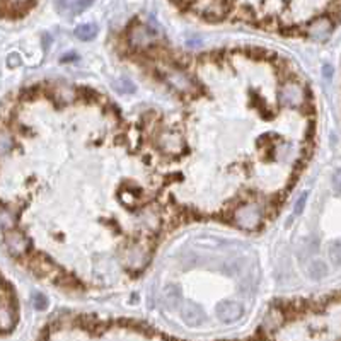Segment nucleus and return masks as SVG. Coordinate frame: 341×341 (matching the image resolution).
Here are the masks:
<instances>
[{
	"label": "nucleus",
	"instance_id": "20",
	"mask_svg": "<svg viewBox=\"0 0 341 341\" xmlns=\"http://www.w3.org/2000/svg\"><path fill=\"white\" fill-rule=\"evenodd\" d=\"M0 220H2L3 227L10 229L14 225V215L10 212H0Z\"/></svg>",
	"mask_w": 341,
	"mask_h": 341
},
{
	"label": "nucleus",
	"instance_id": "11",
	"mask_svg": "<svg viewBox=\"0 0 341 341\" xmlns=\"http://www.w3.org/2000/svg\"><path fill=\"white\" fill-rule=\"evenodd\" d=\"M97 33H99V28H97V24H94V22L79 24L77 28H75V31H74V34L77 36V40H80V41L94 40V38L97 36Z\"/></svg>",
	"mask_w": 341,
	"mask_h": 341
},
{
	"label": "nucleus",
	"instance_id": "9",
	"mask_svg": "<svg viewBox=\"0 0 341 341\" xmlns=\"http://www.w3.org/2000/svg\"><path fill=\"white\" fill-rule=\"evenodd\" d=\"M167 82L172 89L179 91V93H190V91L195 89V82L191 80V77H188L185 72H181L179 68H174L169 74L166 75Z\"/></svg>",
	"mask_w": 341,
	"mask_h": 341
},
{
	"label": "nucleus",
	"instance_id": "10",
	"mask_svg": "<svg viewBox=\"0 0 341 341\" xmlns=\"http://www.w3.org/2000/svg\"><path fill=\"white\" fill-rule=\"evenodd\" d=\"M51 97L53 101L56 102V104H72V102L77 101L79 97V93L75 89H72V87H56V89H53L51 93Z\"/></svg>",
	"mask_w": 341,
	"mask_h": 341
},
{
	"label": "nucleus",
	"instance_id": "18",
	"mask_svg": "<svg viewBox=\"0 0 341 341\" xmlns=\"http://www.w3.org/2000/svg\"><path fill=\"white\" fill-rule=\"evenodd\" d=\"M33 307L36 310H45L48 307V298L43 293H34L33 295Z\"/></svg>",
	"mask_w": 341,
	"mask_h": 341
},
{
	"label": "nucleus",
	"instance_id": "25",
	"mask_svg": "<svg viewBox=\"0 0 341 341\" xmlns=\"http://www.w3.org/2000/svg\"><path fill=\"white\" fill-rule=\"evenodd\" d=\"M9 3H12V5H22V3H28L29 0H7Z\"/></svg>",
	"mask_w": 341,
	"mask_h": 341
},
{
	"label": "nucleus",
	"instance_id": "2",
	"mask_svg": "<svg viewBox=\"0 0 341 341\" xmlns=\"http://www.w3.org/2000/svg\"><path fill=\"white\" fill-rule=\"evenodd\" d=\"M121 263H123L125 268L133 271H139L142 268H145V264L150 259V249H148L147 244L144 243H133L128 244L123 251H121L120 256Z\"/></svg>",
	"mask_w": 341,
	"mask_h": 341
},
{
	"label": "nucleus",
	"instance_id": "23",
	"mask_svg": "<svg viewBox=\"0 0 341 341\" xmlns=\"http://www.w3.org/2000/svg\"><path fill=\"white\" fill-rule=\"evenodd\" d=\"M9 65H10V67H16V65H19V56L17 55H10L9 56Z\"/></svg>",
	"mask_w": 341,
	"mask_h": 341
},
{
	"label": "nucleus",
	"instance_id": "3",
	"mask_svg": "<svg viewBox=\"0 0 341 341\" xmlns=\"http://www.w3.org/2000/svg\"><path fill=\"white\" fill-rule=\"evenodd\" d=\"M128 40H130V45H132L133 48L145 49V48L152 47V45L159 40V31L152 29L150 26H147V24L137 22V24H133L132 28H130Z\"/></svg>",
	"mask_w": 341,
	"mask_h": 341
},
{
	"label": "nucleus",
	"instance_id": "1",
	"mask_svg": "<svg viewBox=\"0 0 341 341\" xmlns=\"http://www.w3.org/2000/svg\"><path fill=\"white\" fill-rule=\"evenodd\" d=\"M232 220L236 225L246 231H254L261 225L263 220V210L258 203L254 201H246L239 205L232 213Z\"/></svg>",
	"mask_w": 341,
	"mask_h": 341
},
{
	"label": "nucleus",
	"instance_id": "16",
	"mask_svg": "<svg viewBox=\"0 0 341 341\" xmlns=\"http://www.w3.org/2000/svg\"><path fill=\"white\" fill-rule=\"evenodd\" d=\"M326 273H328V268L323 261H314L309 266V277L314 280H321Z\"/></svg>",
	"mask_w": 341,
	"mask_h": 341
},
{
	"label": "nucleus",
	"instance_id": "14",
	"mask_svg": "<svg viewBox=\"0 0 341 341\" xmlns=\"http://www.w3.org/2000/svg\"><path fill=\"white\" fill-rule=\"evenodd\" d=\"M282 321H283V312H282V310L273 309V310H270V314H268L266 317H264L263 326L266 329H275V328H278V326L282 324Z\"/></svg>",
	"mask_w": 341,
	"mask_h": 341
},
{
	"label": "nucleus",
	"instance_id": "22",
	"mask_svg": "<svg viewBox=\"0 0 341 341\" xmlns=\"http://www.w3.org/2000/svg\"><path fill=\"white\" fill-rule=\"evenodd\" d=\"M333 186H335V191L338 195H341V169H338L333 176Z\"/></svg>",
	"mask_w": 341,
	"mask_h": 341
},
{
	"label": "nucleus",
	"instance_id": "12",
	"mask_svg": "<svg viewBox=\"0 0 341 341\" xmlns=\"http://www.w3.org/2000/svg\"><path fill=\"white\" fill-rule=\"evenodd\" d=\"M164 302L169 309H178L181 305V289L178 285H167L164 290Z\"/></svg>",
	"mask_w": 341,
	"mask_h": 341
},
{
	"label": "nucleus",
	"instance_id": "13",
	"mask_svg": "<svg viewBox=\"0 0 341 341\" xmlns=\"http://www.w3.org/2000/svg\"><path fill=\"white\" fill-rule=\"evenodd\" d=\"M16 323V316H14V310L7 305L0 307V331H7L10 329Z\"/></svg>",
	"mask_w": 341,
	"mask_h": 341
},
{
	"label": "nucleus",
	"instance_id": "17",
	"mask_svg": "<svg viewBox=\"0 0 341 341\" xmlns=\"http://www.w3.org/2000/svg\"><path fill=\"white\" fill-rule=\"evenodd\" d=\"M116 87L121 91V93H135V89H137L135 84H133L130 79H126V77H121L120 80H118Z\"/></svg>",
	"mask_w": 341,
	"mask_h": 341
},
{
	"label": "nucleus",
	"instance_id": "19",
	"mask_svg": "<svg viewBox=\"0 0 341 341\" xmlns=\"http://www.w3.org/2000/svg\"><path fill=\"white\" fill-rule=\"evenodd\" d=\"M331 259L336 264H341V243H336L331 246Z\"/></svg>",
	"mask_w": 341,
	"mask_h": 341
},
{
	"label": "nucleus",
	"instance_id": "7",
	"mask_svg": "<svg viewBox=\"0 0 341 341\" xmlns=\"http://www.w3.org/2000/svg\"><path fill=\"white\" fill-rule=\"evenodd\" d=\"M215 312L222 323H236L243 317L244 307L236 300H222L217 304Z\"/></svg>",
	"mask_w": 341,
	"mask_h": 341
},
{
	"label": "nucleus",
	"instance_id": "15",
	"mask_svg": "<svg viewBox=\"0 0 341 341\" xmlns=\"http://www.w3.org/2000/svg\"><path fill=\"white\" fill-rule=\"evenodd\" d=\"M14 147V139L9 132L5 130H0V157L7 155Z\"/></svg>",
	"mask_w": 341,
	"mask_h": 341
},
{
	"label": "nucleus",
	"instance_id": "6",
	"mask_svg": "<svg viewBox=\"0 0 341 341\" xmlns=\"http://www.w3.org/2000/svg\"><path fill=\"white\" fill-rule=\"evenodd\" d=\"M157 144H159V148L164 154L169 155L181 154L183 148H185V140L176 132H162L159 135V139H157Z\"/></svg>",
	"mask_w": 341,
	"mask_h": 341
},
{
	"label": "nucleus",
	"instance_id": "24",
	"mask_svg": "<svg viewBox=\"0 0 341 341\" xmlns=\"http://www.w3.org/2000/svg\"><path fill=\"white\" fill-rule=\"evenodd\" d=\"M93 2H94V0H79V7H80V9H86V7H89Z\"/></svg>",
	"mask_w": 341,
	"mask_h": 341
},
{
	"label": "nucleus",
	"instance_id": "5",
	"mask_svg": "<svg viewBox=\"0 0 341 341\" xmlns=\"http://www.w3.org/2000/svg\"><path fill=\"white\" fill-rule=\"evenodd\" d=\"M3 241H5V246L12 256L28 254L29 247H31V241L16 229H7L5 234H3Z\"/></svg>",
	"mask_w": 341,
	"mask_h": 341
},
{
	"label": "nucleus",
	"instance_id": "21",
	"mask_svg": "<svg viewBox=\"0 0 341 341\" xmlns=\"http://www.w3.org/2000/svg\"><path fill=\"white\" fill-rule=\"evenodd\" d=\"M305 200H307V193L300 195V198L295 201V205H293V213H295V215H300V213H302V210H304V205H305Z\"/></svg>",
	"mask_w": 341,
	"mask_h": 341
},
{
	"label": "nucleus",
	"instance_id": "4",
	"mask_svg": "<svg viewBox=\"0 0 341 341\" xmlns=\"http://www.w3.org/2000/svg\"><path fill=\"white\" fill-rule=\"evenodd\" d=\"M335 22L331 21L328 16H317L305 24L304 33L307 34L310 40H316V41H323L326 38L331 36L333 29H335Z\"/></svg>",
	"mask_w": 341,
	"mask_h": 341
},
{
	"label": "nucleus",
	"instance_id": "8",
	"mask_svg": "<svg viewBox=\"0 0 341 341\" xmlns=\"http://www.w3.org/2000/svg\"><path fill=\"white\" fill-rule=\"evenodd\" d=\"M181 319L185 321L188 326L191 328H198L206 321V314L200 305L195 304L191 300H186L185 304L181 305Z\"/></svg>",
	"mask_w": 341,
	"mask_h": 341
}]
</instances>
